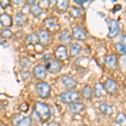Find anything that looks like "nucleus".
Listing matches in <instances>:
<instances>
[{"label":"nucleus","mask_w":126,"mask_h":126,"mask_svg":"<svg viewBox=\"0 0 126 126\" xmlns=\"http://www.w3.org/2000/svg\"><path fill=\"white\" fill-rule=\"evenodd\" d=\"M34 111L41 120H46L50 115V108L46 103L36 102L34 103Z\"/></svg>","instance_id":"obj_1"},{"label":"nucleus","mask_w":126,"mask_h":126,"mask_svg":"<svg viewBox=\"0 0 126 126\" xmlns=\"http://www.w3.org/2000/svg\"><path fill=\"white\" fill-rule=\"evenodd\" d=\"M35 88H36L37 94L39 95L40 97L45 99L50 97V92H51V88H50V86L47 82H40L39 83H37Z\"/></svg>","instance_id":"obj_2"},{"label":"nucleus","mask_w":126,"mask_h":126,"mask_svg":"<svg viewBox=\"0 0 126 126\" xmlns=\"http://www.w3.org/2000/svg\"><path fill=\"white\" fill-rule=\"evenodd\" d=\"M60 98L64 103H73L80 99V95L75 91H68L60 95Z\"/></svg>","instance_id":"obj_3"},{"label":"nucleus","mask_w":126,"mask_h":126,"mask_svg":"<svg viewBox=\"0 0 126 126\" xmlns=\"http://www.w3.org/2000/svg\"><path fill=\"white\" fill-rule=\"evenodd\" d=\"M31 122L30 117H22L19 113L15 114L12 118V125L14 126H30Z\"/></svg>","instance_id":"obj_4"},{"label":"nucleus","mask_w":126,"mask_h":126,"mask_svg":"<svg viewBox=\"0 0 126 126\" xmlns=\"http://www.w3.org/2000/svg\"><path fill=\"white\" fill-rule=\"evenodd\" d=\"M109 34H108V37L110 38V39H113L119 33V23L115 19H111L109 21Z\"/></svg>","instance_id":"obj_5"},{"label":"nucleus","mask_w":126,"mask_h":126,"mask_svg":"<svg viewBox=\"0 0 126 126\" xmlns=\"http://www.w3.org/2000/svg\"><path fill=\"white\" fill-rule=\"evenodd\" d=\"M46 68L50 73H57L61 71V64L56 60H48L46 63Z\"/></svg>","instance_id":"obj_6"},{"label":"nucleus","mask_w":126,"mask_h":126,"mask_svg":"<svg viewBox=\"0 0 126 126\" xmlns=\"http://www.w3.org/2000/svg\"><path fill=\"white\" fill-rule=\"evenodd\" d=\"M33 74L37 79L44 80L46 78V68L43 65H37L33 69Z\"/></svg>","instance_id":"obj_7"},{"label":"nucleus","mask_w":126,"mask_h":126,"mask_svg":"<svg viewBox=\"0 0 126 126\" xmlns=\"http://www.w3.org/2000/svg\"><path fill=\"white\" fill-rule=\"evenodd\" d=\"M72 36L76 40H86L87 38V33L83 28L77 26V27L73 28L72 30Z\"/></svg>","instance_id":"obj_8"},{"label":"nucleus","mask_w":126,"mask_h":126,"mask_svg":"<svg viewBox=\"0 0 126 126\" xmlns=\"http://www.w3.org/2000/svg\"><path fill=\"white\" fill-rule=\"evenodd\" d=\"M55 56H56L57 60L60 61L66 60L68 57V55H67V50H66V46L64 45H61L58 47H56V50L55 51Z\"/></svg>","instance_id":"obj_9"},{"label":"nucleus","mask_w":126,"mask_h":126,"mask_svg":"<svg viewBox=\"0 0 126 126\" xmlns=\"http://www.w3.org/2000/svg\"><path fill=\"white\" fill-rule=\"evenodd\" d=\"M103 87L106 90V93L109 94H113L117 91L118 87L116 82L113 79H107L103 84Z\"/></svg>","instance_id":"obj_10"},{"label":"nucleus","mask_w":126,"mask_h":126,"mask_svg":"<svg viewBox=\"0 0 126 126\" xmlns=\"http://www.w3.org/2000/svg\"><path fill=\"white\" fill-rule=\"evenodd\" d=\"M62 84L67 89H73L78 85V82H76V80L73 79L72 78H71V77L67 76V75H63L62 77Z\"/></svg>","instance_id":"obj_11"},{"label":"nucleus","mask_w":126,"mask_h":126,"mask_svg":"<svg viewBox=\"0 0 126 126\" xmlns=\"http://www.w3.org/2000/svg\"><path fill=\"white\" fill-rule=\"evenodd\" d=\"M0 23L2 26H4L6 28H9L13 24V19L9 15L6 13H3L0 15Z\"/></svg>","instance_id":"obj_12"},{"label":"nucleus","mask_w":126,"mask_h":126,"mask_svg":"<svg viewBox=\"0 0 126 126\" xmlns=\"http://www.w3.org/2000/svg\"><path fill=\"white\" fill-rule=\"evenodd\" d=\"M45 26L48 30H58V24H57V19L54 17L48 18L45 20Z\"/></svg>","instance_id":"obj_13"},{"label":"nucleus","mask_w":126,"mask_h":126,"mask_svg":"<svg viewBox=\"0 0 126 126\" xmlns=\"http://www.w3.org/2000/svg\"><path fill=\"white\" fill-rule=\"evenodd\" d=\"M85 109V105L82 103L75 102L73 103H71L69 106V110L72 112V113H79L82 112Z\"/></svg>","instance_id":"obj_14"},{"label":"nucleus","mask_w":126,"mask_h":126,"mask_svg":"<svg viewBox=\"0 0 126 126\" xmlns=\"http://www.w3.org/2000/svg\"><path fill=\"white\" fill-rule=\"evenodd\" d=\"M39 38H40V43L42 46H47L50 40V34L49 32L46 30H42L39 33Z\"/></svg>","instance_id":"obj_15"},{"label":"nucleus","mask_w":126,"mask_h":126,"mask_svg":"<svg viewBox=\"0 0 126 126\" xmlns=\"http://www.w3.org/2000/svg\"><path fill=\"white\" fill-rule=\"evenodd\" d=\"M15 22L18 26H23L27 22V16L24 13H18L15 16Z\"/></svg>","instance_id":"obj_16"},{"label":"nucleus","mask_w":126,"mask_h":126,"mask_svg":"<svg viewBox=\"0 0 126 126\" xmlns=\"http://www.w3.org/2000/svg\"><path fill=\"white\" fill-rule=\"evenodd\" d=\"M106 90H105L104 87H103V84L101 83H97L95 84L94 86V95L96 96L97 97H101L103 96H104L106 94Z\"/></svg>","instance_id":"obj_17"},{"label":"nucleus","mask_w":126,"mask_h":126,"mask_svg":"<svg viewBox=\"0 0 126 126\" xmlns=\"http://www.w3.org/2000/svg\"><path fill=\"white\" fill-rule=\"evenodd\" d=\"M60 41L65 45H68L71 43V41H72V35H71L70 32L68 30H64L62 32L60 36Z\"/></svg>","instance_id":"obj_18"},{"label":"nucleus","mask_w":126,"mask_h":126,"mask_svg":"<svg viewBox=\"0 0 126 126\" xmlns=\"http://www.w3.org/2000/svg\"><path fill=\"white\" fill-rule=\"evenodd\" d=\"M99 110L105 115H111L113 113V108L105 103H103L99 105Z\"/></svg>","instance_id":"obj_19"},{"label":"nucleus","mask_w":126,"mask_h":126,"mask_svg":"<svg viewBox=\"0 0 126 126\" xmlns=\"http://www.w3.org/2000/svg\"><path fill=\"white\" fill-rule=\"evenodd\" d=\"M25 40L28 42V43H30V44H31V45H36V44L40 43L39 35H38L37 34H34V33L28 34V35L26 36Z\"/></svg>","instance_id":"obj_20"},{"label":"nucleus","mask_w":126,"mask_h":126,"mask_svg":"<svg viewBox=\"0 0 126 126\" xmlns=\"http://www.w3.org/2000/svg\"><path fill=\"white\" fill-rule=\"evenodd\" d=\"M82 96L84 98L87 99V100H90V99L92 98V96H93L92 87L89 86V85H86V86L82 88Z\"/></svg>","instance_id":"obj_21"},{"label":"nucleus","mask_w":126,"mask_h":126,"mask_svg":"<svg viewBox=\"0 0 126 126\" xmlns=\"http://www.w3.org/2000/svg\"><path fill=\"white\" fill-rule=\"evenodd\" d=\"M69 7V3L66 0H60L56 2V8L58 11L60 12H66Z\"/></svg>","instance_id":"obj_22"},{"label":"nucleus","mask_w":126,"mask_h":126,"mask_svg":"<svg viewBox=\"0 0 126 126\" xmlns=\"http://www.w3.org/2000/svg\"><path fill=\"white\" fill-rule=\"evenodd\" d=\"M81 46L78 44H73L72 45L70 48V56L71 57H74L81 51Z\"/></svg>","instance_id":"obj_23"},{"label":"nucleus","mask_w":126,"mask_h":126,"mask_svg":"<svg viewBox=\"0 0 126 126\" xmlns=\"http://www.w3.org/2000/svg\"><path fill=\"white\" fill-rule=\"evenodd\" d=\"M30 13L34 16H39L41 15L42 9L40 7V5L34 3V4H32L30 6Z\"/></svg>","instance_id":"obj_24"},{"label":"nucleus","mask_w":126,"mask_h":126,"mask_svg":"<svg viewBox=\"0 0 126 126\" xmlns=\"http://www.w3.org/2000/svg\"><path fill=\"white\" fill-rule=\"evenodd\" d=\"M116 122L120 126H126V115L123 113H119L116 116Z\"/></svg>","instance_id":"obj_25"},{"label":"nucleus","mask_w":126,"mask_h":126,"mask_svg":"<svg viewBox=\"0 0 126 126\" xmlns=\"http://www.w3.org/2000/svg\"><path fill=\"white\" fill-rule=\"evenodd\" d=\"M70 16L74 19H77V18H79L81 16V11L77 7H71V9H70Z\"/></svg>","instance_id":"obj_26"},{"label":"nucleus","mask_w":126,"mask_h":126,"mask_svg":"<svg viewBox=\"0 0 126 126\" xmlns=\"http://www.w3.org/2000/svg\"><path fill=\"white\" fill-rule=\"evenodd\" d=\"M106 63L109 66H116V63H117V59L116 56L114 55H111V56H109L106 58Z\"/></svg>","instance_id":"obj_27"},{"label":"nucleus","mask_w":126,"mask_h":126,"mask_svg":"<svg viewBox=\"0 0 126 126\" xmlns=\"http://www.w3.org/2000/svg\"><path fill=\"white\" fill-rule=\"evenodd\" d=\"M1 36L4 38V39H10V38H12V36H13V32L8 29L3 30V31L1 32Z\"/></svg>","instance_id":"obj_28"},{"label":"nucleus","mask_w":126,"mask_h":126,"mask_svg":"<svg viewBox=\"0 0 126 126\" xmlns=\"http://www.w3.org/2000/svg\"><path fill=\"white\" fill-rule=\"evenodd\" d=\"M20 63H21V65L24 66V67H29V66H31V62H30V61L26 57L22 58L21 60H20Z\"/></svg>","instance_id":"obj_29"},{"label":"nucleus","mask_w":126,"mask_h":126,"mask_svg":"<svg viewBox=\"0 0 126 126\" xmlns=\"http://www.w3.org/2000/svg\"><path fill=\"white\" fill-rule=\"evenodd\" d=\"M29 109L30 107L27 103H23L19 105V110L21 112H24V113H26V112L29 110Z\"/></svg>","instance_id":"obj_30"},{"label":"nucleus","mask_w":126,"mask_h":126,"mask_svg":"<svg viewBox=\"0 0 126 126\" xmlns=\"http://www.w3.org/2000/svg\"><path fill=\"white\" fill-rule=\"evenodd\" d=\"M117 47H118V50L120 52H122V53H126V46L122 45L120 42L117 45Z\"/></svg>","instance_id":"obj_31"},{"label":"nucleus","mask_w":126,"mask_h":126,"mask_svg":"<svg viewBox=\"0 0 126 126\" xmlns=\"http://www.w3.org/2000/svg\"><path fill=\"white\" fill-rule=\"evenodd\" d=\"M21 74H22V77H23L24 80H27V79H30V73L28 72V71H21Z\"/></svg>","instance_id":"obj_32"},{"label":"nucleus","mask_w":126,"mask_h":126,"mask_svg":"<svg viewBox=\"0 0 126 126\" xmlns=\"http://www.w3.org/2000/svg\"><path fill=\"white\" fill-rule=\"evenodd\" d=\"M0 4H1V7L2 9H6V8L8 7L9 4H10V1H9V0H5V1H1L0 2Z\"/></svg>","instance_id":"obj_33"},{"label":"nucleus","mask_w":126,"mask_h":126,"mask_svg":"<svg viewBox=\"0 0 126 126\" xmlns=\"http://www.w3.org/2000/svg\"><path fill=\"white\" fill-rule=\"evenodd\" d=\"M87 0H79V1H78V0H74V3H77L78 5H82L84 4L85 3H87Z\"/></svg>","instance_id":"obj_34"},{"label":"nucleus","mask_w":126,"mask_h":126,"mask_svg":"<svg viewBox=\"0 0 126 126\" xmlns=\"http://www.w3.org/2000/svg\"><path fill=\"white\" fill-rule=\"evenodd\" d=\"M120 43L124 46H126V35H123L121 37V40H120Z\"/></svg>","instance_id":"obj_35"},{"label":"nucleus","mask_w":126,"mask_h":126,"mask_svg":"<svg viewBox=\"0 0 126 126\" xmlns=\"http://www.w3.org/2000/svg\"><path fill=\"white\" fill-rule=\"evenodd\" d=\"M79 126H87V125H79Z\"/></svg>","instance_id":"obj_36"}]
</instances>
